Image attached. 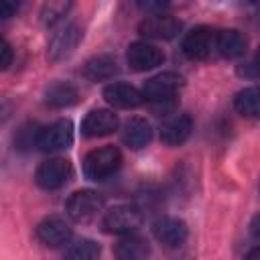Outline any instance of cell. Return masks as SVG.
<instances>
[{"label":"cell","mask_w":260,"mask_h":260,"mask_svg":"<svg viewBox=\"0 0 260 260\" xmlns=\"http://www.w3.org/2000/svg\"><path fill=\"white\" fill-rule=\"evenodd\" d=\"M122 165V154L116 146H102L85 154L83 173L89 181H104L114 175Z\"/></svg>","instance_id":"6da1fadb"},{"label":"cell","mask_w":260,"mask_h":260,"mask_svg":"<svg viewBox=\"0 0 260 260\" xmlns=\"http://www.w3.org/2000/svg\"><path fill=\"white\" fill-rule=\"evenodd\" d=\"M102 209H104V195L93 189L75 191L69 195V199L65 203L67 215L77 223H85V221L93 219Z\"/></svg>","instance_id":"7a4b0ae2"},{"label":"cell","mask_w":260,"mask_h":260,"mask_svg":"<svg viewBox=\"0 0 260 260\" xmlns=\"http://www.w3.org/2000/svg\"><path fill=\"white\" fill-rule=\"evenodd\" d=\"M183 53L193 61L209 59L217 51V30L211 26H195L183 39Z\"/></svg>","instance_id":"3957f363"},{"label":"cell","mask_w":260,"mask_h":260,"mask_svg":"<svg viewBox=\"0 0 260 260\" xmlns=\"http://www.w3.org/2000/svg\"><path fill=\"white\" fill-rule=\"evenodd\" d=\"M140 223H142V213L134 205H116L108 209L102 219V228L108 234H118V236L136 234Z\"/></svg>","instance_id":"277c9868"},{"label":"cell","mask_w":260,"mask_h":260,"mask_svg":"<svg viewBox=\"0 0 260 260\" xmlns=\"http://www.w3.org/2000/svg\"><path fill=\"white\" fill-rule=\"evenodd\" d=\"M185 79L179 75V73H173V71H165V73H158L154 77H150L144 87H142V93L148 102H154V104H165V102H171L179 89L183 87Z\"/></svg>","instance_id":"5b68a950"},{"label":"cell","mask_w":260,"mask_h":260,"mask_svg":"<svg viewBox=\"0 0 260 260\" xmlns=\"http://www.w3.org/2000/svg\"><path fill=\"white\" fill-rule=\"evenodd\" d=\"M73 142V124L71 120H57L39 130L37 146L43 152H57L69 148Z\"/></svg>","instance_id":"8992f818"},{"label":"cell","mask_w":260,"mask_h":260,"mask_svg":"<svg viewBox=\"0 0 260 260\" xmlns=\"http://www.w3.org/2000/svg\"><path fill=\"white\" fill-rule=\"evenodd\" d=\"M73 175V167L67 158H49L45 162L39 165L37 173H35V181L41 189H47V191H53V189H59L63 187Z\"/></svg>","instance_id":"52a82bcc"},{"label":"cell","mask_w":260,"mask_h":260,"mask_svg":"<svg viewBox=\"0 0 260 260\" xmlns=\"http://www.w3.org/2000/svg\"><path fill=\"white\" fill-rule=\"evenodd\" d=\"M126 61H128L130 69H134V71H150V69L162 65L165 53L156 45H150L146 41H136L128 47Z\"/></svg>","instance_id":"ba28073f"},{"label":"cell","mask_w":260,"mask_h":260,"mask_svg":"<svg viewBox=\"0 0 260 260\" xmlns=\"http://www.w3.org/2000/svg\"><path fill=\"white\" fill-rule=\"evenodd\" d=\"M181 30V22L165 12H154L152 16H146L140 26L138 32L146 39H154V41H169L173 37H177V32Z\"/></svg>","instance_id":"9c48e42d"},{"label":"cell","mask_w":260,"mask_h":260,"mask_svg":"<svg viewBox=\"0 0 260 260\" xmlns=\"http://www.w3.org/2000/svg\"><path fill=\"white\" fill-rule=\"evenodd\" d=\"M79 41H81V28L75 22H69V24L61 26L49 41V51H47L49 59L51 61H61V59L69 57L75 51V47L79 45Z\"/></svg>","instance_id":"30bf717a"},{"label":"cell","mask_w":260,"mask_h":260,"mask_svg":"<svg viewBox=\"0 0 260 260\" xmlns=\"http://www.w3.org/2000/svg\"><path fill=\"white\" fill-rule=\"evenodd\" d=\"M187 234H189L187 223L183 219H179V217L165 215V217H158L152 223V236L160 244H165L167 248H179V246H183L185 240H187Z\"/></svg>","instance_id":"8fae6325"},{"label":"cell","mask_w":260,"mask_h":260,"mask_svg":"<svg viewBox=\"0 0 260 260\" xmlns=\"http://www.w3.org/2000/svg\"><path fill=\"white\" fill-rule=\"evenodd\" d=\"M71 228L69 223L59 217V215H51L45 217L39 225H37V238L41 244L49 246V248H59L63 244H67L71 240Z\"/></svg>","instance_id":"7c38bea8"},{"label":"cell","mask_w":260,"mask_h":260,"mask_svg":"<svg viewBox=\"0 0 260 260\" xmlns=\"http://www.w3.org/2000/svg\"><path fill=\"white\" fill-rule=\"evenodd\" d=\"M118 128V116L112 110H91L83 122H81V132L87 138H100V136H108Z\"/></svg>","instance_id":"4fadbf2b"},{"label":"cell","mask_w":260,"mask_h":260,"mask_svg":"<svg viewBox=\"0 0 260 260\" xmlns=\"http://www.w3.org/2000/svg\"><path fill=\"white\" fill-rule=\"evenodd\" d=\"M104 100L114 106V108H136L142 104L144 100V93L138 91L134 85L130 83H122V81H116V83H108L104 87Z\"/></svg>","instance_id":"5bb4252c"},{"label":"cell","mask_w":260,"mask_h":260,"mask_svg":"<svg viewBox=\"0 0 260 260\" xmlns=\"http://www.w3.org/2000/svg\"><path fill=\"white\" fill-rule=\"evenodd\" d=\"M191 130H193L191 116L177 114V116H171V118H167L162 122V126H160V140L167 146H179V144H183L191 136Z\"/></svg>","instance_id":"9a60e30c"},{"label":"cell","mask_w":260,"mask_h":260,"mask_svg":"<svg viewBox=\"0 0 260 260\" xmlns=\"http://www.w3.org/2000/svg\"><path fill=\"white\" fill-rule=\"evenodd\" d=\"M248 49V39L236 30V28H225L217 30V53L225 59H238L246 53Z\"/></svg>","instance_id":"2e32d148"},{"label":"cell","mask_w":260,"mask_h":260,"mask_svg":"<svg viewBox=\"0 0 260 260\" xmlns=\"http://www.w3.org/2000/svg\"><path fill=\"white\" fill-rule=\"evenodd\" d=\"M152 138V128L144 118H132L126 122L124 132H122V140L126 142V146L138 150L142 146H146Z\"/></svg>","instance_id":"e0dca14e"},{"label":"cell","mask_w":260,"mask_h":260,"mask_svg":"<svg viewBox=\"0 0 260 260\" xmlns=\"http://www.w3.org/2000/svg\"><path fill=\"white\" fill-rule=\"evenodd\" d=\"M118 73V63L110 55H95L83 65V75L91 81H106Z\"/></svg>","instance_id":"ac0fdd59"},{"label":"cell","mask_w":260,"mask_h":260,"mask_svg":"<svg viewBox=\"0 0 260 260\" xmlns=\"http://www.w3.org/2000/svg\"><path fill=\"white\" fill-rule=\"evenodd\" d=\"M116 256L120 260H140L150 254V248L146 240H142L136 234H126L118 244H116Z\"/></svg>","instance_id":"d6986e66"},{"label":"cell","mask_w":260,"mask_h":260,"mask_svg":"<svg viewBox=\"0 0 260 260\" xmlns=\"http://www.w3.org/2000/svg\"><path fill=\"white\" fill-rule=\"evenodd\" d=\"M77 100H79L77 87L67 81H57V83L49 85V89L45 93V102L53 108H67V106H73Z\"/></svg>","instance_id":"ffe728a7"},{"label":"cell","mask_w":260,"mask_h":260,"mask_svg":"<svg viewBox=\"0 0 260 260\" xmlns=\"http://www.w3.org/2000/svg\"><path fill=\"white\" fill-rule=\"evenodd\" d=\"M234 106L242 116L260 120V87L254 85V87L240 89L234 98Z\"/></svg>","instance_id":"44dd1931"},{"label":"cell","mask_w":260,"mask_h":260,"mask_svg":"<svg viewBox=\"0 0 260 260\" xmlns=\"http://www.w3.org/2000/svg\"><path fill=\"white\" fill-rule=\"evenodd\" d=\"M71 6V0H45L43 10H41V20L47 26H53L55 22H59L67 10Z\"/></svg>","instance_id":"7402d4cb"},{"label":"cell","mask_w":260,"mask_h":260,"mask_svg":"<svg viewBox=\"0 0 260 260\" xmlns=\"http://www.w3.org/2000/svg\"><path fill=\"white\" fill-rule=\"evenodd\" d=\"M65 256L67 258H75V260H91V258H98L100 256V246L93 240L79 238L77 242H73L67 248Z\"/></svg>","instance_id":"603a6c76"},{"label":"cell","mask_w":260,"mask_h":260,"mask_svg":"<svg viewBox=\"0 0 260 260\" xmlns=\"http://www.w3.org/2000/svg\"><path fill=\"white\" fill-rule=\"evenodd\" d=\"M39 130H41V128H39ZM39 130H37V126H35V124H26V126H22V128L18 130L16 138H14L16 146H18V148H26V146H32V144L37 146Z\"/></svg>","instance_id":"cb8c5ba5"},{"label":"cell","mask_w":260,"mask_h":260,"mask_svg":"<svg viewBox=\"0 0 260 260\" xmlns=\"http://www.w3.org/2000/svg\"><path fill=\"white\" fill-rule=\"evenodd\" d=\"M173 0H136L138 8L144 12H162Z\"/></svg>","instance_id":"d4e9b609"},{"label":"cell","mask_w":260,"mask_h":260,"mask_svg":"<svg viewBox=\"0 0 260 260\" xmlns=\"http://www.w3.org/2000/svg\"><path fill=\"white\" fill-rule=\"evenodd\" d=\"M22 6V0H0V16L4 20L12 18Z\"/></svg>","instance_id":"484cf974"},{"label":"cell","mask_w":260,"mask_h":260,"mask_svg":"<svg viewBox=\"0 0 260 260\" xmlns=\"http://www.w3.org/2000/svg\"><path fill=\"white\" fill-rule=\"evenodd\" d=\"M238 73H240V75H244V77L260 79V51H258V55H256L250 63H246L244 67H240V69H238Z\"/></svg>","instance_id":"4316f807"},{"label":"cell","mask_w":260,"mask_h":260,"mask_svg":"<svg viewBox=\"0 0 260 260\" xmlns=\"http://www.w3.org/2000/svg\"><path fill=\"white\" fill-rule=\"evenodd\" d=\"M2 59H0V67L2 69H8V65L12 63V47L8 41H2Z\"/></svg>","instance_id":"83f0119b"},{"label":"cell","mask_w":260,"mask_h":260,"mask_svg":"<svg viewBox=\"0 0 260 260\" xmlns=\"http://www.w3.org/2000/svg\"><path fill=\"white\" fill-rule=\"evenodd\" d=\"M250 232H252V236H254L256 240H260V213L254 215V219H252V223H250Z\"/></svg>","instance_id":"f1b7e54d"},{"label":"cell","mask_w":260,"mask_h":260,"mask_svg":"<svg viewBox=\"0 0 260 260\" xmlns=\"http://www.w3.org/2000/svg\"><path fill=\"white\" fill-rule=\"evenodd\" d=\"M246 256H248L250 260H258V258H260V246H258V248H254V250H250Z\"/></svg>","instance_id":"f546056e"},{"label":"cell","mask_w":260,"mask_h":260,"mask_svg":"<svg viewBox=\"0 0 260 260\" xmlns=\"http://www.w3.org/2000/svg\"><path fill=\"white\" fill-rule=\"evenodd\" d=\"M250 2H252V4H260V0H250Z\"/></svg>","instance_id":"4dcf8cb0"}]
</instances>
